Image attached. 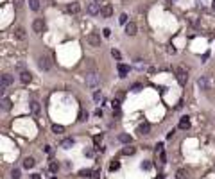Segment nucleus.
I'll list each match as a JSON object with an SVG mask.
<instances>
[{"instance_id":"nucleus-1","label":"nucleus","mask_w":215,"mask_h":179,"mask_svg":"<svg viewBox=\"0 0 215 179\" xmlns=\"http://www.w3.org/2000/svg\"><path fill=\"white\" fill-rule=\"evenodd\" d=\"M84 82H86V86L90 90H95V88H99V84H100V75H99L97 72H88L86 77H84Z\"/></svg>"},{"instance_id":"nucleus-2","label":"nucleus","mask_w":215,"mask_h":179,"mask_svg":"<svg viewBox=\"0 0 215 179\" xmlns=\"http://www.w3.org/2000/svg\"><path fill=\"white\" fill-rule=\"evenodd\" d=\"M176 77H177V82H179L181 86H185L186 81H188V74H186V70H185L183 66H177L176 68Z\"/></svg>"},{"instance_id":"nucleus-3","label":"nucleus","mask_w":215,"mask_h":179,"mask_svg":"<svg viewBox=\"0 0 215 179\" xmlns=\"http://www.w3.org/2000/svg\"><path fill=\"white\" fill-rule=\"evenodd\" d=\"M45 29H47V23H45L43 18H36V20L32 22V31H34L36 34H41Z\"/></svg>"},{"instance_id":"nucleus-4","label":"nucleus","mask_w":215,"mask_h":179,"mask_svg":"<svg viewBox=\"0 0 215 179\" xmlns=\"http://www.w3.org/2000/svg\"><path fill=\"white\" fill-rule=\"evenodd\" d=\"M11 84H13V77H11V74H4V75H2V82H0V91L4 93L5 88L11 86Z\"/></svg>"},{"instance_id":"nucleus-5","label":"nucleus","mask_w":215,"mask_h":179,"mask_svg":"<svg viewBox=\"0 0 215 179\" xmlns=\"http://www.w3.org/2000/svg\"><path fill=\"white\" fill-rule=\"evenodd\" d=\"M86 41H88L92 47H100V34H97V32H90L88 38H86Z\"/></svg>"},{"instance_id":"nucleus-6","label":"nucleus","mask_w":215,"mask_h":179,"mask_svg":"<svg viewBox=\"0 0 215 179\" xmlns=\"http://www.w3.org/2000/svg\"><path fill=\"white\" fill-rule=\"evenodd\" d=\"M86 11H88V15H92V16L100 15V5H99L97 2H90L88 7H86Z\"/></svg>"},{"instance_id":"nucleus-7","label":"nucleus","mask_w":215,"mask_h":179,"mask_svg":"<svg viewBox=\"0 0 215 179\" xmlns=\"http://www.w3.org/2000/svg\"><path fill=\"white\" fill-rule=\"evenodd\" d=\"M113 15V7H111V4H104L102 7H100V16L102 18H109Z\"/></svg>"},{"instance_id":"nucleus-8","label":"nucleus","mask_w":215,"mask_h":179,"mask_svg":"<svg viewBox=\"0 0 215 179\" xmlns=\"http://www.w3.org/2000/svg\"><path fill=\"white\" fill-rule=\"evenodd\" d=\"M197 86H199L201 90H204V91L210 90V81H208V77H206V75H201V77L197 79Z\"/></svg>"},{"instance_id":"nucleus-9","label":"nucleus","mask_w":215,"mask_h":179,"mask_svg":"<svg viewBox=\"0 0 215 179\" xmlns=\"http://www.w3.org/2000/svg\"><path fill=\"white\" fill-rule=\"evenodd\" d=\"M136 31H138V27H136V23H135V22L126 23V34H127V36H135V34H136Z\"/></svg>"},{"instance_id":"nucleus-10","label":"nucleus","mask_w":215,"mask_h":179,"mask_svg":"<svg viewBox=\"0 0 215 179\" xmlns=\"http://www.w3.org/2000/svg\"><path fill=\"white\" fill-rule=\"evenodd\" d=\"M38 66H39V68H41V70H45V72H49L52 65L49 63V59H47V58H43V56H41V58H39V59H38Z\"/></svg>"},{"instance_id":"nucleus-11","label":"nucleus","mask_w":215,"mask_h":179,"mask_svg":"<svg viewBox=\"0 0 215 179\" xmlns=\"http://www.w3.org/2000/svg\"><path fill=\"white\" fill-rule=\"evenodd\" d=\"M118 75H120L122 79L127 77V75H129V66L124 65V63H118Z\"/></svg>"},{"instance_id":"nucleus-12","label":"nucleus","mask_w":215,"mask_h":179,"mask_svg":"<svg viewBox=\"0 0 215 179\" xmlns=\"http://www.w3.org/2000/svg\"><path fill=\"white\" fill-rule=\"evenodd\" d=\"M66 11L72 13V15H77L79 11H81V4H79V2H72V4H68V5H66Z\"/></svg>"},{"instance_id":"nucleus-13","label":"nucleus","mask_w":215,"mask_h":179,"mask_svg":"<svg viewBox=\"0 0 215 179\" xmlns=\"http://www.w3.org/2000/svg\"><path fill=\"white\" fill-rule=\"evenodd\" d=\"M138 133L143 136V134H149L151 133V124L149 122H143L142 125H138Z\"/></svg>"},{"instance_id":"nucleus-14","label":"nucleus","mask_w":215,"mask_h":179,"mask_svg":"<svg viewBox=\"0 0 215 179\" xmlns=\"http://www.w3.org/2000/svg\"><path fill=\"white\" fill-rule=\"evenodd\" d=\"M20 81H22L23 84H29V82L32 81V74H31V72H22V74H20Z\"/></svg>"},{"instance_id":"nucleus-15","label":"nucleus","mask_w":215,"mask_h":179,"mask_svg":"<svg viewBox=\"0 0 215 179\" xmlns=\"http://www.w3.org/2000/svg\"><path fill=\"white\" fill-rule=\"evenodd\" d=\"M190 127V118L188 117H181L179 118V129H188Z\"/></svg>"},{"instance_id":"nucleus-16","label":"nucleus","mask_w":215,"mask_h":179,"mask_svg":"<svg viewBox=\"0 0 215 179\" xmlns=\"http://www.w3.org/2000/svg\"><path fill=\"white\" fill-rule=\"evenodd\" d=\"M74 143H76V141H74V138H63V140H61V143H59V145H61L63 149H70V147H72Z\"/></svg>"},{"instance_id":"nucleus-17","label":"nucleus","mask_w":215,"mask_h":179,"mask_svg":"<svg viewBox=\"0 0 215 179\" xmlns=\"http://www.w3.org/2000/svg\"><path fill=\"white\" fill-rule=\"evenodd\" d=\"M0 106H2V109H4V111H9V109H11V99L4 97V99L0 100Z\"/></svg>"},{"instance_id":"nucleus-18","label":"nucleus","mask_w":215,"mask_h":179,"mask_svg":"<svg viewBox=\"0 0 215 179\" xmlns=\"http://www.w3.org/2000/svg\"><path fill=\"white\" fill-rule=\"evenodd\" d=\"M29 108H31V113H32V115H38L39 113V102H36V100H32V102L29 104Z\"/></svg>"},{"instance_id":"nucleus-19","label":"nucleus","mask_w":215,"mask_h":179,"mask_svg":"<svg viewBox=\"0 0 215 179\" xmlns=\"http://www.w3.org/2000/svg\"><path fill=\"white\" fill-rule=\"evenodd\" d=\"M176 179H188V172L185 168H179L176 172Z\"/></svg>"},{"instance_id":"nucleus-20","label":"nucleus","mask_w":215,"mask_h":179,"mask_svg":"<svg viewBox=\"0 0 215 179\" xmlns=\"http://www.w3.org/2000/svg\"><path fill=\"white\" fill-rule=\"evenodd\" d=\"M34 163H36V161H34V158H25V159H23V167H25L27 170H29V168H32V167H34Z\"/></svg>"},{"instance_id":"nucleus-21","label":"nucleus","mask_w":215,"mask_h":179,"mask_svg":"<svg viewBox=\"0 0 215 179\" xmlns=\"http://www.w3.org/2000/svg\"><path fill=\"white\" fill-rule=\"evenodd\" d=\"M52 133H54V134H63V133H65V127L59 125V124H54V125H52Z\"/></svg>"},{"instance_id":"nucleus-22","label":"nucleus","mask_w":215,"mask_h":179,"mask_svg":"<svg viewBox=\"0 0 215 179\" xmlns=\"http://www.w3.org/2000/svg\"><path fill=\"white\" fill-rule=\"evenodd\" d=\"M15 36H16L18 40H25V29H23V27H18V29L15 31Z\"/></svg>"},{"instance_id":"nucleus-23","label":"nucleus","mask_w":215,"mask_h":179,"mask_svg":"<svg viewBox=\"0 0 215 179\" xmlns=\"http://www.w3.org/2000/svg\"><path fill=\"white\" fill-rule=\"evenodd\" d=\"M118 141H122V143H127V145H129L133 140H131V136H129V134H124V133H122V134H118Z\"/></svg>"},{"instance_id":"nucleus-24","label":"nucleus","mask_w":215,"mask_h":179,"mask_svg":"<svg viewBox=\"0 0 215 179\" xmlns=\"http://www.w3.org/2000/svg\"><path fill=\"white\" fill-rule=\"evenodd\" d=\"M122 154H124V156H131V154H135V147H129V145L124 147V149H122Z\"/></svg>"},{"instance_id":"nucleus-25","label":"nucleus","mask_w":215,"mask_h":179,"mask_svg":"<svg viewBox=\"0 0 215 179\" xmlns=\"http://www.w3.org/2000/svg\"><path fill=\"white\" fill-rule=\"evenodd\" d=\"M29 7L32 11H38L39 9V0H29Z\"/></svg>"},{"instance_id":"nucleus-26","label":"nucleus","mask_w":215,"mask_h":179,"mask_svg":"<svg viewBox=\"0 0 215 179\" xmlns=\"http://www.w3.org/2000/svg\"><path fill=\"white\" fill-rule=\"evenodd\" d=\"M118 167H120V163H118V159H113L111 163H109V170L113 172V170H118Z\"/></svg>"},{"instance_id":"nucleus-27","label":"nucleus","mask_w":215,"mask_h":179,"mask_svg":"<svg viewBox=\"0 0 215 179\" xmlns=\"http://www.w3.org/2000/svg\"><path fill=\"white\" fill-rule=\"evenodd\" d=\"M58 168H59V165L56 163V161H52V163L49 165V170H50L52 174H56V172H58Z\"/></svg>"},{"instance_id":"nucleus-28","label":"nucleus","mask_w":215,"mask_h":179,"mask_svg":"<svg viewBox=\"0 0 215 179\" xmlns=\"http://www.w3.org/2000/svg\"><path fill=\"white\" fill-rule=\"evenodd\" d=\"M11 177H13V179H20V177H22V172H20L18 168H13V170H11Z\"/></svg>"},{"instance_id":"nucleus-29","label":"nucleus","mask_w":215,"mask_h":179,"mask_svg":"<svg viewBox=\"0 0 215 179\" xmlns=\"http://www.w3.org/2000/svg\"><path fill=\"white\" fill-rule=\"evenodd\" d=\"M111 56H113V58H115V59H122V54H120V52H118L117 48H113V50H111Z\"/></svg>"},{"instance_id":"nucleus-30","label":"nucleus","mask_w":215,"mask_h":179,"mask_svg":"<svg viewBox=\"0 0 215 179\" xmlns=\"http://www.w3.org/2000/svg\"><path fill=\"white\" fill-rule=\"evenodd\" d=\"M140 90H142V84H140V82H135V84L131 86V91H135V93H138Z\"/></svg>"},{"instance_id":"nucleus-31","label":"nucleus","mask_w":215,"mask_h":179,"mask_svg":"<svg viewBox=\"0 0 215 179\" xmlns=\"http://www.w3.org/2000/svg\"><path fill=\"white\" fill-rule=\"evenodd\" d=\"M102 99H104V97H102L100 91H95V93H93V100H95V102H100Z\"/></svg>"},{"instance_id":"nucleus-32","label":"nucleus","mask_w":215,"mask_h":179,"mask_svg":"<svg viewBox=\"0 0 215 179\" xmlns=\"http://www.w3.org/2000/svg\"><path fill=\"white\" fill-rule=\"evenodd\" d=\"M23 2H25V0H13V4H15L16 9H22V7H23Z\"/></svg>"},{"instance_id":"nucleus-33","label":"nucleus","mask_w":215,"mask_h":179,"mask_svg":"<svg viewBox=\"0 0 215 179\" xmlns=\"http://www.w3.org/2000/svg\"><path fill=\"white\" fill-rule=\"evenodd\" d=\"M160 161H161V163H167V154H165V151L160 152Z\"/></svg>"},{"instance_id":"nucleus-34","label":"nucleus","mask_w":215,"mask_h":179,"mask_svg":"<svg viewBox=\"0 0 215 179\" xmlns=\"http://www.w3.org/2000/svg\"><path fill=\"white\" fill-rule=\"evenodd\" d=\"M118 22H120V23H124V25H126V23H129V22H127V15H120Z\"/></svg>"},{"instance_id":"nucleus-35","label":"nucleus","mask_w":215,"mask_h":179,"mask_svg":"<svg viewBox=\"0 0 215 179\" xmlns=\"http://www.w3.org/2000/svg\"><path fill=\"white\" fill-rule=\"evenodd\" d=\"M135 66H136L138 70H143V66H145V65L142 63V59H136V63H135Z\"/></svg>"},{"instance_id":"nucleus-36","label":"nucleus","mask_w":215,"mask_h":179,"mask_svg":"<svg viewBox=\"0 0 215 179\" xmlns=\"http://www.w3.org/2000/svg\"><path fill=\"white\" fill-rule=\"evenodd\" d=\"M151 167H153V165H151L149 161H143V163H142V168H143V170H149Z\"/></svg>"},{"instance_id":"nucleus-37","label":"nucleus","mask_w":215,"mask_h":179,"mask_svg":"<svg viewBox=\"0 0 215 179\" xmlns=\"http://www.w3.org/2000/svg\"><path fill=\"white\" fill-rule=\"evenodd\" d=\"M100 177V172H99V170H93V172H92V177L90 179H99Z\"/></svg>"},{"instance_id":"nucleus-38","label":"nucleus","mask_w":215,"mask_h":179,"mask_svg":"<svg viewBox=\"0 0 215 179\" xmlns=\"http://www.w3.org/2000/svg\"><path fill=\"white\" fill-rule=\"evenodd\" d=\"M102 34H104V38H109V36H111V31H109V29H104Z\"/></svg>"},{"instance_id":"nucleus-39","label":"nucleus","mask_w":215,"mask_h":179,"mask_svg":"<svg viewBox=\"0 0 215 179\" xmlns=\"http://www.w3.org/2000/svg\"><path fill=\"white\" fill-rule=\"evenodd\" d=\"M79 176H92V170H81Z\"/></svg>"},{"instance_id":"nucleus-40","label":"nucleus","mask_w":215,"mask_h":179,"mask_svg":"<svg viewBox=\"0 0 215 179\" xmlns=\"http://www.w3.org/2000/svg\"><path fill=\"white\" fill-rule=\"evenodd\" d=\"M31 179H41V174H32V176H31Z\"/></svg>"},{"instance_id":"nucleus-41","label":"nucleus","mask_w":215,"mask_h":179,"mask_svg":"<svg viewBox=\"0 0 215 179\" xmlns=\"http://www.w3.org/2000/svg\"><path fill=\"white\" fill-rule=\"evenodd\" d=\"M167 2H169V4H174V2H176V0H167Z\"/></svg>"},{"instance_id":"nucleus-42","label":"nucleus","mask_w":215,"mask_h":179,"mask_svg":"<svg viewBox=\"0 0 215 179\" xmlns=\"http://www.w3.org/2000/svg\"><path fill=\"white\" fill-rule=\"evenodd\" d=\"M212 7H213V11H215V0H213V4H212Z\"/></svg>"}]
</instances>
